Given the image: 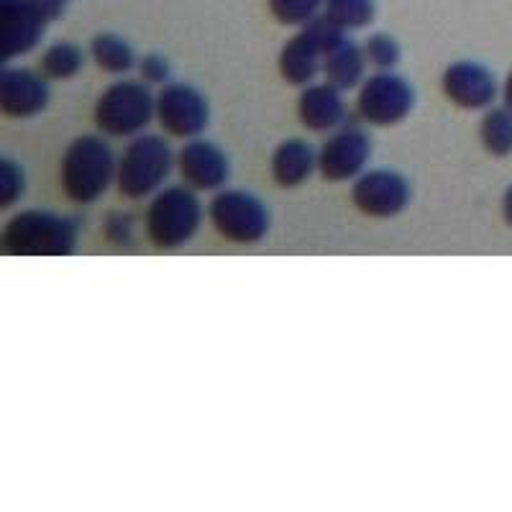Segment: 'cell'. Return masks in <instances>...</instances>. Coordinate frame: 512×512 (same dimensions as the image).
Masks as SVG:
<instances>
[{"instance_id":"cell-1","label":"cell","mask_w":512,"mask_h":512,"mask_svg":"<svg viewBox=\"0 0 512 512\" xmlns=\"http://www.w3.org/2000/svg\"><path fill=\"white\" fill-rule=\"evenodd\" d=\"M118 175V157L103 136H77L62 154L59 180L64 195L77 205L98 203Z\"/></svg>"},{"instance_id":"cell-2","label":"cell","mask_w":512,"mask_h":512,"mask_svg":"<svg viewBox=\"0 0 512 512\" xmlns=\"http://www.w3.org/2000/svg\"><path fill=\"white\" fill-rule=\"evenodd\" d=\"M187 185L162 187L144 213V236L157 249H180L195 239L203 223V203Z\"/></svg>"},{"instance_id":"cell-3","label":"cell","mask_w":512,"mask_h":512,"mask_svg":"<svg viewBox=\"0 0 512 512\" xmlns=\"http://www.w3.org/2000/svg\"><path fill=\"white\" fill-rule=\"evenodd\" d=\"M77 241V221L49 210H24L3 228V249L11 256H70Z\"/></svg>"},{"instance_id":"cell-4","label":"cell","mask_w":512,"mask_h":512,"mask_svg":"<svg viewBox=\"0 0 512 512\" xmlns=\"http://www.w3.org/2000/svg\"><path fill=\"white\" fill-rule=\"evenodd\" d=\"M175 167V152L164 136L139 134L128 141L118 157L116 190L128 200L157 195Z\"/></svg>"},{"instance_id":"cell-5","label":"cell","mask_w":512,"mask_h":512,"mask_svg":"<svg viewBox=\"0 0 512 512\" xmlns=\"http://www.w3.org/2000/svg\"><path fill=\"white\" fill-rule=\"evenodd\" d=\"M157 118V98L144 80H118L100 93L93 121L111 139H134Z\"/></svg>"},{"instance_id":"cell-6","label":"cell","mask_w":512,"mask_h":512,"mask_svg":"<svg viewBox=\"0 0 512 512\" xmlns=\"http://www.w3.org/2000/svg\"><path fill=\"white\" fill-rule=\"evenodd\" d=\"M349 31H344L331 18L315 16L305 26H300L295 36L285 44L280 54V75L295 88H305L315 77L323 75V59L328 49L341 41Z\"/></svg>"},{"instance_id":"cell-7","label":"cell","mask_w":512,"mask_h":512,"mask_svg":"<svg viewBox=\"0 0 512 512\" xmlns=\"http://www.w3.org/2000/svg\"><path fill=\"white\" fill-rule=\"evenodd\" d=\"M208 218L231 244H256L269 233L272 218L262 200L246 190H218L208 205Z\"/></svg>"},{"instance_id":"cell-8","label":"cell","mask_w":512,"mask_h":512,"mask_svg":"<svg viewBox=\"0 0 512 512\" xmlns=\"http://www.w3.org/2000/svg\"><path fill=\"white\" fill-rule=\"evenodd\" d=\"M415 108V88L392 70H377L359 85L356 113L364 123L390 128L402 123Z\"/></svg>"},{"instance_id":"cell-9","label":"cell","mask_w":512,"mask_h":512,"mask_svg":"<svg viewBox=\"0 0 512 512\" xmlns=\"http://www.w3.org/2000/svg\"><path fill=\"white\" fill-rule=\"evenodd\" d=\"M157 121L175 139H198L210 123V105L198 88L167 82L157 93Z\"/></svg>"},{"instance_id":"cell-10","label":"cell","mask_w":512,"mask_h":512,"mask_svg":"<svg viewBox=\"0 0 512 512\" xmlns=\"http://www.w3.org/2000/svg\"><path fill=\"white\" fill-rule=\"evenodd\" d=\"M49 21H54L41 0H3L0 3V57L13 59L39 47Z\"/></svg>"},{"instance_id":"cell-11","label":"cell","mask_w":512,"mask_h":512,"mask_svg":"<svg viewBox=\"0 0 512 512\" xmlns=\"http://www.w3.org/2000/svg\"><path fill=\"white\" fill-rule=\"evenodd\" d=\"M372 159V139L364 128L341 126L331 131L326 144L318 149V175L328 182L356 180L367 172Z\"/></svg>"},{"instance_id":"cell-12","label":"cell","mask_w":512,"mask_h":512,"mask_svg":"<svg viewBox=\"0 0 512 512\" xmlns=\"http://www.w3.org/2000/svg\"><path fill=\"white\" fill-rule=\"evenodd\" d=\"M410 182L395 169H369L351 185V200L369 218H395L410 205Z\"/></svg>"},{"instance_id":"cell-13","label":"cell","mask_w":512,"mask_h":512,"mask_svg":"<svg viewBox=\"0 0 512 512\" xmlns=\"http://www.w3.org/2000/svg\"><path fill=\"white\" fill-rule=\"evenodd\" d=\"M441 90L451 103L464 111H487L500 95V85L492 70L474 59L448 64L441 77Z\"/></svg>"},{"instance_id":"cell-14","label":"cell","mask_w":512,"mask_h":512,"mask_svg":"<svg viewBox=\"0 0 512 512\" xmlns=\"http://www.w3.org/2000/svg\"><path fill=\"white\" fill-rule=\"evenodd\" d=\"M177 169L187 187L198 192H218L231 177V162L221 146L208 139H187L177 154Z\"/></svg>"},{"instance_id":"cell-15","label":"cell","mask_w":512,"mask_h":512,"mask_svg":"<svg viewBox=\"0 0 512 512\" xmlns=\"http://www.w3.org/2000/svg\"><path fill=\"white\" fill-rule=\"evenodd\" d=\"M49 77L44 72L6 67L0 75V111L8 118H34L52 100Z\"/></svg>"},{"instance_id":"cell-16","label":"cell","mask_w":512,"mask_h":512,"mask_svg":"<svg viewBox=\"0 0 512 512\" xmlns=\"http://www.w3.org/2000/svg\"><path fill=\"white\" fill-rule=\"evenodd\" d=\"M344 93L333 88L331 82H310L297 98V118L308 131L315 134H331L346 123Z\"/></svg>"},{"instance_id":"cell-17","label":"cell","mask_w":512,"mask_h":512,"mask_svg":"<svg viewBox=\"0 0 512 512\" xmlns=\"http://www.w3.org/2000/svg\"><path fill=\"white\" fill-rule=\"evenodd\" d=\"M272 180L280 187H297L308 182L318 169V152L305 139H285L272 152Z\"/></svg>"},{"instance_id":"cell-18","label":"cell","mask_w":512,"mask_h":512,"mask_svg":"<svg viewBox=\"0 0 512 512\" xmlns=\"http://www.w3.org/2000/svg\"><path fill=\"white\" fill-rule=\"evenodd\" d=\"M367 54L364 47H359L356 41H351L349 36H344L341 41H336L331 49L326 52L323 59V80L331 82L333 88H338L341 93H351V90H359V85L367 77Z\"/></svg>"},{"instance_id":"cell-19","label":"cell","mask_w":512,"mask_h":512,"mask_svg":"<svg viewBox=\"0 0 512 512\" xmlns=\"http://www.w3.org/2000/svg\"><path fill=\"white\" fill-rule=\"evenodd\" d=\"M90 57L108 75L121 77L139 67V57H136L134 47L123 36L111 34V31L93 36V41H90Z\"/></svg>"},{"instance_id":"cell-20","label":"cell","mask_w":512,"mask_h":512,"mask_svg":"<svg viewBox=\"0 0 512 512\" xmlns=\"http://www.w3.org/2000/svg\"><path fill=\"white\" fill-rule=\"evenodd\" d=\"M479 141L492 157H510L512 154V108H489L479 123Z\"/></svg>"},{"instance_id":"cell-21","label":"cell","mask_w":512,"mask_h":512,"mask_svg":"<svg viewBox=\"0 0 512 512\" xmlns=\"http://www.w3.org/2000/svg\"><path fill=\"white\" fill-rule=\"evenodd\" d=\"M82 64H85V54L72 41H57L41 54V72L49 80H72L80 75Z\"/></svg>"},{"instance_id":"cell-22","label":"cell","mask_w":512,"mask_h":512,"mask_svg":"<svg viewBox=\"0 0 512 512\" xmlns=\"http://www.w3.org/2000/svg\"><path fill=\"white\" fill-rule=\"evenodd\" d=\"M323 8L333 24H338L344 31L367 29L377 13L374 0H326Z\"/></svg>"},{"instance_id":"cell-23","label":"cell","mask_w":512,"mask_h":512,"mask_svg":"<svg viewBox=\"0 0 512 512\" xmlns=\"http://www.w3.org/2000/svg\"><path fill=\"white\" fill-rule=\"evenodd\" d=\"M361 47H364L367 62L372 64L374 70H395L402 59V49L397 44V39L390 34H384V31L367 36V41Z\"/></svg>"},{"instance_id":"cell-24","label":"cell","mask_w":512,"mask_h":512,"mask_svg":"<svg viewBox=\"0 0 512 512\" xmlns=\"http://www.w3.org/2000/svg\"><path fill=\"white\" fill-rule=\"evenodd\" d=\"M326 0H269L272 16L285 26H305L318 16Z\"/></svg>"},{"instance_id":"cell-25","label":"cell","mask_w":512,"mask_h":512,"mask_svg":"<svg viewBox=\"0 0 512 512\" xmlns=\"http://www.w3.org/2000/svg\"><path fill=\"white\" fill-rule=\"evenodd\" d=\"M26 192V175L21 164L13 159L3 157L0 159V205L11 208L18 200L24 198Z\"/></svg>"},{"instance_id":"cell-26","label":"cell","mask_w":512,"mask_h":512,"mask_svg":"<svg viewBox=\"0 0 512 512\" xmlns=\"http://www.w3.org/2000/svg\"><path fill=\"white\" fill-rule=\"evenodd\" d=\"M103 236L111 246H118V249H131L136 244V221L131 213H123V210H116V213H108L103 221Z\"/></svg>"},{"instance_id":"cell-27","label":"cell","mask_w":512,"mask_h":512,"mask_svg":"<svg viewBox=\"0 0 512 512\" xmlns=\"http://www.w3.org/2000/svg\"><path fill=\"white\" fill-rule=\"evenodd\" d=\"M139 75L146 85H167L172 77V64L162 52H149L139 59Z\"/></svg>"},{"instance_id":"cell-28","label":"cell","mask_w":512,"mask_h":512,"mask_svg":"<svg viewBox=\"0 0 512 512\" xmlns=\"http://www.w3.org/2000/svg\"><path fill=\"white\" fill-rule=\"evenodd\" d=\"M502 218L512 226V185L507 187L505 198H502Z\"/></svg>"},{"instance_id":"cell-29","label":"cell","mask_w":512,"mask_h":512,"mask_svg":"<svg viewBox=\"0 0 512 512\" xmlns=\"http://www.w3.org/2000/svg\"><path fill=\"white\" fill-rule=\"evenodd\" d=\"M41 3H44V6H47L49 11H52L54 18H59V16H62L64 6H67L70 0H41Z\"/></svg>"},{"instance_id":"cell-30","label":"cell","mask_w":512,"mask_h":512,"mask_svg":"<svg viewBox=\"0 0 512 512\" xmlns=\"http://www.w3.org/2000/svg\"><path fill=\"white\" fill-rule=\"evenodd\" d=\"M502 103H505L507 108H512V70L510 75H507L505 85H502Z\"/></svg>"}]
</instances>
